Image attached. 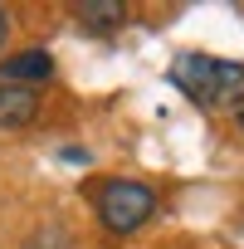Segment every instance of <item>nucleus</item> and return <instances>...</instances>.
Here are the masks:
<instances>
[{
  "mask_svg": "<svg viewBox=\"0 0 244 249\" xmlns=\"http://www.w3.org/2000/svg\"><path fill=\"white\" fill-rule=\"evenodd\" d=\"M54 78V54L49 49H20L0 64V83H20V88H35V83H49Z\"/></svg>",
  "mask_w": 244,
  "mask_h": 249,
  "instance_id": "obj_3",
  "label": "nucleus"
},
{
  "mask_svg": "<svg viewBox=\"0 0 244 249\" xmlns=\"http://www.w3.org/2000/svg\"><path fill=\"white\" fill-rule=\"evenodd\" d=\"M73 20L93 35H112L127 25V5L122 0H83V5H73Z\"/></svg>",
  "mask_w": 244,
  "mask_h": 249,
  "instance_id": "obj_5",
  "label": "nucleus"
},
{
  "mask_svg": "<svg viewBox=\"0 0 244 249\" xmlns=\"http://www.w3.org/2000/svg\"><path fill=\"white\" fill-rule=\"evenodd\" d=\"M5 39H10V10L0 5V49H5Z\"/></svg>",
  "mask_w": 244,
  "mask_h": 249,
  "instance_id": "obj_6",
  "label": "nucleus"
},
{
  "mask_svg": "<svg viewBox=\"0 0 244 249\" xmlns=\"http://www.w3.org/2000/svg\"><path fill=\"white\" fill-rule=\"evenodd\" d=\"M39 117V93L20 83H0V127H30Z\"/></svg>",
  "mask_w": 244,
  "mask_h": 249,
  "instance_id": "obj_4",
  "label": "nucleus"
},
{
  "mask_svg": "<svg viewBox=\"0 0 244 249\" xmlns=\"http://www.w3.org/2000/svg\"><path fill=\"white\" fill-rule=\"evenodd\" d=\"M93 210H98V225L107 234H137L157 215V191L147 181H132V176H112V181H103Z\"/></svg>",
  "mask_w": 244,
  "mask_h": 249,
  "instance_id": "obj_2",
  "label": "nucleus"
},
{
  "mask_svg": "<svg viewBox=\"0 0 244 249\" xmlns=\"http://www.w3.org/2000/svg\"><path fill=\"white\" fill-rule=\"evenodd\" d=\"M234 127H239V132H244V107H239V112H234Z\"/></svg>",
  "mask_w": 244,
  "mask_h": 249,
  "instance_id": "obj_7",
  "label": "nucleus"
},
{
  "mask_svg": "<svg viewBox=\"0 0 244 249\" xmlns=\"http://www.w3.org/2000/svg\"><path fill=\"white\" fill-rule=\"evenodd\" d=\"M171 83L205 112H239L244 107V64L215 54H181L171 64Z\"/></svg>",
  "mask_w": 244,
  "mask_h": 249,
  "instance_id": "obj_1",
  "label": "nucleus"
}]
</instances>
